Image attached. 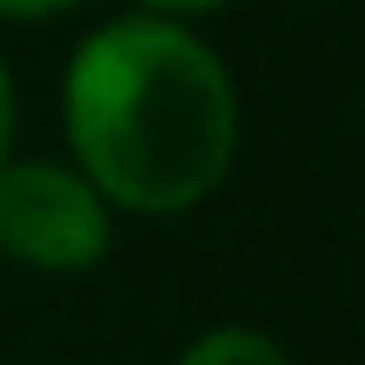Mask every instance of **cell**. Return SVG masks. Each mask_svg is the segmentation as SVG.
I'll return each instance as SVG.
<instances>
[{
	"mask_svg": "<svg viewBox=\"0 0 365 365\" xmlns=\"http://www.w3.org/2000/svg\"><path fill=\"white\" fill-rule=\"evenodd\" d=\"M149 7H163V14H203V7H223V0H149Z\"/></svg>",
	"mask_w": 365,
	"mask_h": 365,
	"instance_id": "cell-6",
	"label": "cell"
},
{
	"mask_svg": "<svg viewBox=\"0 0 365 365\" xmlns=\"http://www.w3.org/2000/svg\"><path fill=\"white\" fill-rule=\"evenodd\" d=\"M68 143L95 196L190 210L237 156V95L223 61L170 21H115L68 61Z\"/></svg>",
	"mask_w": 365,
	"mask_h": 365,
	"instance_id": "cell-1",
	"label": "cell"
},
{
	"mask_svg": "<svg viewBox=\"0 0 365 365\" xmlns=\"http://www.w3.org/2000/svg\"><path fill=\"white\" fill-rule=\"evenodd\" d=\"M54 7H75V0H0V14H54Z\"/></svg>",
	"mask_w": 365,
	"mask_h": 365,
	"instance_id": "cell-5",
	"label": "cell"
},
{
	"mask_svg": "<svg viewBox=\"0 0 365 365\" xmlns=\"http://www.w3.org/2000/svg\"><path fill=\"white\" fill-rule=\"evenodd\" d=\"M7 135H14V88H7V68H0V163H7Z\"/></svg>",
	"mask_w": 365,
	"mask_h": 365,
	"instance_id": "cell-4",
	"label": "cell"
},
{
	"mask_svg": "<svg viewBox=\"0 0 365 365\" xmlns=\"http://www.w3.org/2000/svg\"><path fill=\"white\" fill-rule=\"evenodd\" d=\"M176 365H291V352L250 325H223V331H203Z\"/></svg>",
	"mask_w": 365,
	"mask_h": 365,
	"instance_id": "cell-3",
	"label": "cell"
},
{
	"mask_svg": "<svg viewBox=\"0 0 365 365\" xmlns=\"http://www.w3.org/2000/svg\"><path fill=\"white\" fill-rule=\"evenodd\" d=\"M0 244L41 271H81L108 250V210L61 163H0Z\"/></svg>",
	"mask_w": 365,
	"mask_h": 365,
	"instance_id": "cell-2",
	"label": "cell"
}]
</instances>
